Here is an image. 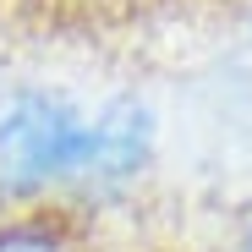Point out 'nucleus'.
<instances>
[{"label":"nucleus","instance_id":"nucleus-1","mask_svg":"<svg viewBox=\"0 0 252 252\" xmlns=\"http://www.w3.org/2000/svg\"><path fill=\"white\" fill-rule=\"evenodd\" d=\"M88 164V121L66 99L22 94L0 121V176L17 192L71 181Z\"/></svg>","mask_w":252,"mask_h":252},{"label":"nucleus","instance_id":"nucleus-2","mask_svg":"<svg viewBox=\"0 0 252 252\" xmlns=\"http://www.w3.org/2000/svg\"><path fill=\"white\" fill-rule=\"evenodd\" d=\"M148 143H154V121L137 99H121L110 104L104 115L88 121V164L82 176H99V181H121V176H137V164L148 159Z\"/></svg>","mask_w":252,"mask_h":252},{"label":"nucleus","instance_id":"nucleus-3","mask_svg":"<svg viewBox=\"0 0 252 252\" xmlns=\"http://www.w3.org/2000/svg\"><path fill=\"white\" fill-rule=\"evenodd\" d=\"M0 252H77L71 230L61 220H11V225H0Z\"/></svg>","mask_w":252,"mask_h":252}]
</instances>
